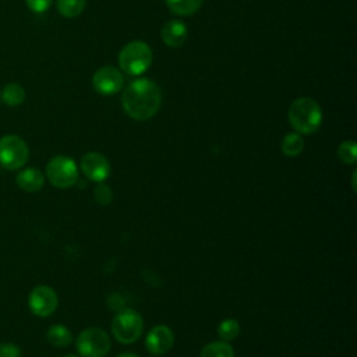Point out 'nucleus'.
Returning a JSON list of instances; mask_svg holds the SVG:
<instances>
[{
	"mask_svg": "<svg viewBox=\"0 0 357 357\" xmlns=\"http://www.w3.org/2000/svg\"><path fill=\"white\" fill-rule=\"evenodd\" d=\"M49 181L57 188H68L78 180V169L75 162L64 155L54 156L46 166Z\"/></svg>",
	"mask_w": 357,
	"mask_h": 357,
	"instance_id": "7",
	"label": "nucleus"
},
{
	"mask_svg": "<svg viewBox=\"0 0 357 357\" xmlns=\"http://www.w3.org/2000/svg\"><path fill=\"white\" fill-rule=\"evenodd\" d=\"M187 39V26L180 20H170L162 28V40L170 47L181 46Z\"/></svg>",
	"mask_w": 357,
	"mask_h": 357,
	"instance_id": "12",
	"label": "nucleus"
},
{
	"mask_svg": "<svg viewBox=\"0 0 357 357\" xmlns=\"http://www.w3.org/2000/svg\"><path fill=\"white\" fill-rule=\"evenodd\" d=\"M117 357H138V356L134 353H130V351H124V353H120Z\"/></svg>",
	"mask_w": 357,
	"mask_h": 357,
	"instance_id": "25",
	"label": "nucleus"
},
{
	"mask_svg": "<svg viewBox=\"0 0 357 357\" xmlns=\"http://www.w3.org/2000/svg\"><path fill=\"white\" fill-rule=\"evenodd\" d=\"M66 357H77V356H74V354H70V356H66Z\"/></svg>",
	"mask_w": 357,
	"mask_h": 357,
	"instance_id": "26",
	"label": "nucleus"
},
{
	"mask_svg": "<svg viewBox=\"0 0 357 357\" xmlns=\"http://www.w3.org/2000/svg\"><path fill=\"white\" fill-rule=\"evenodd\" d=\"M238 333H240V325L236 319H231V318L225 319L218 326V335L225 342L236 339L238 336Z\"/></svg>",
	"mask_w": 357,
	"mask_h": 357,
	"instance_id": "20",
	"label": "nucleus"
},
{
	"mask_svg": "<svg viewBox=\"0 0 357 357\" xmlns=\"http://www.w3.org/2000/svg\"><path fill=\"white\" fill-rule=\"evenodd\" d=\"M289 123L298 134L310 135L315 132L322 121L319 105L311 98H297L287 112Z\"/></svg>",
	"mask_w": 357,
	"mask_h": 357,
	"instance_id": "2",
	"label": "nucleus"
},
{
	"mask_svg": "<svg viewBox=\"0 0 357 357\" xmlns=\"http://www.w3.org/2000/svg\"><path fill=\"white\" fill-rule=\"evenodd\" d=\"M337 156L343 163L353 165L357 159V148L354 141H344L337 148Z\"/></svg>",
	"mask_w": 357,
	"mask_h": 357,
	"instance_id": "21",
	"label": "nucleus"
},
{
	"mask_svg": "<svg viewBox=\"0 0 357 357\" xmlns=\"http://www.w3.org/2000/svg\"><path fill=\"white\" fill-rule=\"evenodd\" d=\"M93 194H95V199L99 205H107L112 201V190L109 185H106L103 183H98Z\"/></svg>",
	"mask_w": 357,
	"mask_h": 357,
	"instance_id": "22",
	"label": "nucleus"
},
{
	"mask_svg": "<svg viewBox=\"0 0 357 357\" xmlns=\"http://www.w3.org/2000/svg\"><path fill=\"white\" fill-rule=\"evenodd\" d=\"M173 342L174 336L170 328L165 325H158L148 332L145 337V347L152 354H163L172 349Z\"/></svg>",
	"mask_w": 357,
	"mask_h": 357,
	"instance_id": "11",
	"label": "nucleus"
},
{
	"mask_svg": "<svg viewBox=\"0 0 357 357\" xmlns=\"http://www.w3.org/2000/svg\"><path fill=\"white\" fill-rule=\"evenodd\" d=\"M75 346L82 357H105L110 350V337L100 328H86L78 335Z\"/></svg>",
	"mask_w": 357,
	"mask_h": 357,
	"instance_id": "5",
	"label": "nucleus"
},
{
	"mask_svg": "<svg viewBox=\"0 0 357 357\" xmlns=\"http://www.w3.org/2000/svg\"><path fill=\"white\" fill-rule=\"evenodd\" d=\"M0 357H21V351L13 343H0Z\"/></svg>",
	"mask_w": 357,
	"mask_h": 357,
	"instance_id": "24",
	"label": "nucleus"
},
{
	"mask_svg": "<svg viewBox=\"0 0 357 357\" xmlns=\"http://www.w3.org/2000/svg\"><path fill=\"white\" fill-rule=\"evenodd\" d=\"M144 329L141 315L131 308H124L112 321V332L116 340L128 344L139 339Z\"/></svg>",
	"mask_w": 357,
	"mask_h": 357,
	"instance_id": "4",
	"label": "nucleus"
},
{
	"mask_svg": "<svg viewBox=\"0 0 357 357\" xmlns=\"http://www.w3.org/2000/svg\"><path fill=\"white\" fill-rule=\"evenodd\" d=\"M124 78L120 70L112 66H105L96 70L92 77V85L100 95H113L123 88Z\"/></svg>",
	"mask_w": 357,
	"mask_h": 357,
	"instance_id": "9",
	"label": "nucleus"
},
{
	"mask_svg": "<svg viewBox=\"0 0 357 357\" xmlns=\"http://www.w3.org/2000/svg\"><path fill=\"white\" fill-rule=\"evenodd\" d=\"M28 8L36 14H42L49 10L53 0H25Z\"/></svg>",
	"mask_w": 357,
	"mask_h": 357,
	"instance_id": "23",
	"label": "nucleus"
},
{
	"mask_svg": "<svg viewBox=\"0 0 357 357\" xmlns=\"http://www.w3.org/2000/svg\"><path fill=\"white\" fill-rule=\"evenodd\" d=\"M280 148L286 156H297L304 148V141L298 132H290L283 137Z\"/></svg>",
	"mask_w": 357,
	"mask_h": 357,
	"instance_id": "18",
	"label": "nucleus"
},
{
	"mask_svg": "<svg viewBox=\"0 0 357 357\" xmlns=\"http://www.w3.org/2000/svg\"><path fill=\"white\" fill-rule=\"evenodd\" d=\"M15 181H17L18 187H21L22 190H25L28 192H35L43 187L45 177L40 173V170H38L35 167H28L17 174Z\"/></svg>",
	"mask_w": 357,
	"mask_h": 357,
	"instance_id": "13",
	"label": "nucleus"
},
{
	"mask_svg": "<svg viewBox=\"0 0 357 357\" xmlns=\"http://www.w3.org/2000/svg\"><path fill=\"white\" fill-rule=\"evenodd\" d=\"M46 337L53 346H57V347H66L73 340V336H71L70 331L64 325L50 326L47 333H46Z\"/></svg>",
	"mask_w": 357,
	"mask_h": 357,
	"instance_id": "17",
	"label": "nucleus"
},
{
	"mask_svg": "<svg viewBox=\"0 0 357 357\" xmlns=\"http://www.w3.org/2000/svg\"><path fill=\"white\" fill-rule=\"evenodd\" d=\"M29 151L22 138L8 134L0 138V165L7 170H15L25 165Z\"/></svg>",
	"mask_w": 357,
	"mask_h": 357,
	"instance_id": "6",
	"label": "nucleus"
},
{
	"mask_svg": "<svg viewBox=\"0 0 357 357\" xmlns=\"http://www.w3.org/2000/svg\"><path fill=\"white\" fill-rule=\"evenodd\" d=\"M199 357H234V350L227 342L219 340L208 343L201 350Z\"/></svg>",
	"mask_w": 357,
	"mask_h": 357,
	"instance_id": "16",
	"label": "nucleus"
},
{
	"mask_svg": "<svg viewBox=\"0 0 357 357\" xmlns=\"http://www.w3.org/2000/svg\"><path fill=\"white\" fill-rule=\"evenodd\" d=\"M86 0H56L57 11L66 18H74L79 15L85 8Z\"/></svg>",
	"mask_w": 357,
	"mask_h": 357,
	"instance_id": "19",
	"label": "nucleus"
},
{
	"mask_svg": "<svg viewBox=\"0 0 357 357\" xmlns=\"http://www.w3.org/2000/svg\"><path fill=\"white\" fill-rule=\"evenodd\" d=\"M59 304V298L56 291L45 284L36 286L28 298V305L29 310L38 315V317H47L50 315Z\"/></svg>",
	"mask_w": 357,
	"mask_h": 357,
	"instance_id": "8",
	"label": "nucleus"
},
{
	"mask_svg": "<svg viewBox=\"0 0 357 357\" xmlns=\"http://www.w3.org/2000/svg\"><path fill=\"white\" fill-rule=\"evenodd\" d=\"M24 99H25V91L20 84H15V82L7 84L0 93V100H3L8 106H18L24 102Z\"/></svg>",
	"mask_w": 357,
	"mask_h": 357,
	"instance_id": "14",
	"label": "nucleus"
},
{
	"mask_svg": "<svg viewBox=\"0 0 357 357\" xmlns=\"http://www.w3.org/2000/svg\"><path fill=\"white\" fill-rule=\"evenodd\" d=\"M162 103L159 85L148 78H137L128 84L121 96L124 112L134 120H148L156 114Z\"/></svg>",
	"mask_w": 357,
	"mask_h": 357,
	"instance_id": "1",
	"label": "nucleus"
},
{
	"mask_svg": "<svg viewBox=\"0 0 357 357\" xmlns=\"http://www.w3.org/2000/svg\"><path fill=\"white\" fill-rule=\"evenodd\" d=\"M81 170L92 181L102 183L110 174V165L106 156L99 152H88L81 159Z\"/></svg>",
	"mask_w": 357,
	"mask_h": 357,
	"instance_id": "10",
	"label": "nucleus"
},
{
	"mask_svg": "<svg viewBox=\"0 0 357 357\" xmlns=\"http://www.w3.org/2000/svg\"><path fill=\"white\" fill-rule=\"evenodd\" d=\"M152 63V50L142 40L127 43L119 54V66L127 75H141Z\"/></svg>",
	"mask_w": 357,
	"mask_h": 357,
	"instance_id": "3",
	"label": "nucleus"
},
{
	"mask_svg": "<svg viewBox=\"0 0 357 357\" xmlns=\"http://www.w3.org/2000/svg\"><path fill=\"white\" fill-rule=\"evenodd\" d=\"M166 6L178 15H192L199 10L204 0H165Z\"/></svg>",
	"mask_w": 357,
	"mask_h": 357,
	"instance_id": "15",
	"label": "nucleus"
}]
</instances>
